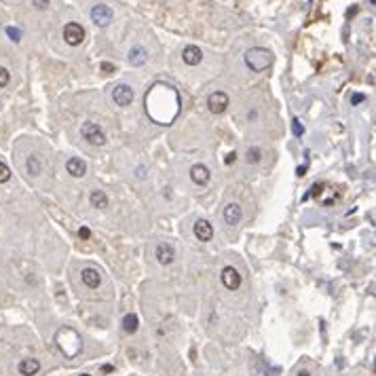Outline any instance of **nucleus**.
Returning <instances> with one entry per match:
<instances>
[{
	"mask_svg": "<svg viewBox=\"0 0 376 376\" xmlns=\"http://www.w3.org/2000/svg\"><path fill=\"white\" fill-rule=\"evenodd\" d=\"M304 171H307V165H302V167H298V176H304Z\"/></svg>",
	"mask_w": 376,
	"mask_h": 376,
	"instance_id": "32",
	"label": "nucleus"
},
{
	"mask_svg": "<svg viewBox=\"0 0 376 376\" xmlns=\"http://www.w3.org/2000/svg\"><path fill=\"white\" fill-rule=\"evenodd\" d=\"M17 370L21 376H34L38 374V370H41V362L34 357H30V359H21L19 366H17Z\"/></svg>",
	"mask_w": 376,
	"mask_h": 376,
	"instance_id": "15",
	"label": "nucleus"
},
{
	"mask_svg": "<svg viewBox=\"0 0 376 376\" xmlns=\"http://www.w3.org/2000/svg\"><path fill=\"white\" fill-rule=\"evenodd\" d=\"M66 171L72 178H83L85 171H87V163L83 159H78V156H72V159H68V163H66Z\"/></svg>",
	"mask_w": 376,
	"mask_h": 376,
	"instance_id": "13",
	"label": "nucleus"
},
{
	"mask_svg": "<svg viewBox=\"0 0 376 376\" xmlns=\"http://www.w3.org/2000/svg\"><path fill=\"white\" fill-rule=\"evenodd\" d=\"M296 376H311L307 370H302V372H298V374H296Z\"/></svg>",
	"mask_w": 376,
	"mask_h": 376,
	"instance_id": "33",
	"label": "nucleus"
},
{
	"mask_svg": "<svg viewBox=\"0 0 376 376\" xmlns=\"http://www.w3.org/2000/svg\"><path fill=\"white\" fill-rule=\"evenodd\" d=\"M241 218H243V211H241V207L237 205V203H229V205L224 207V222L226 224H239Z\"/></svg>",
	"mask_w": 376,
	"mask_h": 376,
	"instance_id": "14",
	"label": "nucleus"
},
{
	"mask_svg": "<svg viewBox=\"0 0 376 376\" xmlns=\"http://www.w3.org/2000/svg\"><path fill=\"white\" fill-rule=\"evenodd\" d=\"M78 237L87 241V239H91V231L87 229V226H81V229H78Z\"/></svg>",
	"mask_w": 376,
	"mask_h": 376,
	"instance_id": "27",
	"label": "nucleus"
},
{
	"mask_svg": "<svg viewBox=\"0 0 376 376\" xmlns=\"http://www.w3.org/2000/svg\"><path fill=\"white\" fill-rule=\"evenodd\" d=\"M64 41L70 47H78L85 41V28L81 26V23H76V21L66 23L64 26Z\"/></svg>",
	"mask_w": 376,
	"mask_h": 376,
	"instance_id": "3",
	"label": "nucleus"
},
{
	"mask_svg": "<svg viewBox=\"0 0 376 376\" xmlns=\"http://www.w3.org/2000/svg\"><path fill=\"white\" fill-rule=\"evenodd\" d=\"M222 283L226 289H239L241 287V275H239V271L237 269H233V266H226V269L222 271Z\"/></svg>",
	"mask_w": 376,
	"mask_h": 376,
	"instance_id": "6",
	"label": "nucleus"
},
{
	"mask_svg": "<svg viewBox=\"0 0 376 376\" xmlns=\"http://www.w3.org/2000/svg\"><path fill=\"white\" fill-rule=\"evenodd\" d=\"M89 201H91V205L95 207V209H106L108 207V203H110V199H108V194L104 190H91L89 194Z\"/></svg>",
	"mask_w": 376,
	"mask_h": 376,
	"instance_id": "17",
	"label": "nucleus"
},
{
	"mask_svg": "<svg viewBox=\"0 0 376 376\" xmlns=\"http://www.w3.org/2000/svg\"><path fill=\"white\" fill-rule=\"evenodd\" d=\"M364 99H366V95H364V93H353V95H351V106H357V104H362Z\"/></svg>",
	"mask_w": 376,
	"mask_h": 376,
	"instance_id": "25",
	"label": "nucleus"
},
{
	"mask_svg": "<svg viewBox=\"0 0 376 376\" xmlns=\"http://www.w3.org/2000/svg\"><path fill=\"white\" fill-rule=\"evenodd\" d=\"M101 72H106V74H110V72H114V66L112 64H108V61H101Z\"/></svg>",
	"mask_w": 376,
	"mask_h": 376,
	"instance_id": "28",
	"label": "nucleus"
},
{
	"mask_svg": "<svg viewBox=\"0 0 376 376\" xmlns=\"http://www.w3.org/2000/svg\"><path fill=\"white\" fill-rule=\"evenodd\" d=\"M32 4H34V9H38V11H47L49 0H32Z\"/></svg>",
	"mask_w": 376,
	"mask_h": 376,
	"instance_id": "24",
	"label": "nucleus"
},
{
	"mask_svg": "<svg viewBox=\"0 0 376 376\" xmlns=\"http://www.w3.org/2000/svg\"><path fill=\"white\" fill-rule=\"evenodd\" d=\"M245 161L249 163V165H258V163L262 161V150H260V148H258V146H254V148H247Z\"/></svg>",
	"mask_w": 376,
	"mask_h": 376,
	"instance_id": "20",
	"label": "nucleus"
},
{
	"mask_svg": "<svg viewBox=\"0 0 376 376\" xmlns=\"http://www.w3.org/2000/svg\"><path fill=\"white\" fill-rule=\"evenodd\" d=\"M273 61V55L269 49H262V47H254V49H249L245 53V64L249 66V70H254V72H262V70H266L271 66Z\"/></svg>",
	"mask_w": 376,
	"mask_h": 376,
	"instance_id": "1",
	"label": "nucleus"
},
{
	"mask_svg": "<svg viewBox=\"0 0 376 376\" xmlns=\"http://www.w3.org/2000/svg\"><path fill=\"white\" fill-rule=\"evenodd\" d=\"M112 17H114V13H112L110 6H106V4H95L91 9V21L95 23V26H99V28L110 26Z\"/></svg>",
	"mask_w": 376,
	"mask_h": 376,
	"instance_id": "5",
	"label": "nucleus"
},
{
	"mask_svg": "<svg viewBox=\"0 0 376 376\" xmlns=\"http://www.w3.org/2000/svg\"><path fill=\"white\" fill-rule=\"evenodd\" d=\"M182 59H184V64H186V66H199V64H201V59H203V53H201L199 47L188 45L186 49L182 51Z\"/></svg>",
	"mask_w": 376,
	"mask_h": 376,
	"instance_id": "12",
	"label": "nucleus"
},
{
	"mask_svg": "<svg viewBox=\"0 0 376 376\" xmlns=\"http://www.w3.org/2000/svg\"><path fill=\"white\" fill-rule=\"evenodd\" d=\"M9 81H11V74H9V70H6L4 66H0V89H2V87H6V85H9Z\"/></svg>",
	"mask_w": 376,
	"mask_h": 376,
	"instance_id": "23",
	"label": "nucleus"
},
{
	"mask_svg": "<svg viewBox=\"0 0 376 376\" xmlns=\"http://www.w3.org/2000/svg\"><path fill=\"white\" fill-rule=\"evenodd\" d=\"M26 169H28V174H30V176H41V174H43V161L38 159L36 154L28 156V161H26Z\"/></svg>",
	"mask_w": 376,
	"mask_h": 376,
	"instance_id": "19",
	"label": "nucleus"
},
{
	"mask_svg": "<svg viewBox=\"0 0 376 376\" xmlns=\"http://www.w3.org/2000/svg\"><path fill=\"white\" fill-rule=\"evenodd\" d=\"M148 61V51L144 47H133L129 51V64L131 66H144Z\"/></svg>",
	"mask_w": 376,
	"mask_h": 376,
	"instance_id": "16",
	"label": "nucleus"
},
{
	"mask_svg": "<svg viewBox=\"0 0 376 376\" xmlns=\"http://www.w3.org/2000/svg\"><path fill=\"white\" fill-rule=\"evenodd\" d=\"M235 161H237V152H229V154H226V159H224V163H226V165H231V163H235Z\"/></svg>",
	"mask_w": 376,
	"mask_h": 376,
	"instance_id": "29",
	"label": "nucleus"
},
{
	"mask_svg": "<svg viewBox=\"0 0 376 376\" xmlns=\"http://www.w3.org/2000/svg\"><path fill=\"white\" fill-rule=\"evenodd\" d=\"M154 256H156V260H159L161 264H171L174 262V258H176V249L171 243H159L154 249Z\"/></svg>",
	"mask_w": 376,
	"mask_h": 376,
	"instance_id": "8",
	"label": "nucleus"
},
{
	"mask_svg": "<svg viewBox=\"0 0 376 376\" xmlns=\"http://www.w3.org/2000/svg\"><path fill=\"white\" fill-rule=\"evenodd\" d=\"M11 180V169L4 165L2 161H0V184H4V182H9Z\"/></svg>",
	"mask_w": 376,
	"mask_h": 376,
	"instance_id": "21",
	"label": "nucleus"
},
{
	"mask_svg": "<svg viewBox=\"0 0 376 376\" xmlns=\"http://www.w3.org/2000/svg\"><path fill=\"white\" fill-rule=\"evenodd\" d=\"M138 176H140V178H146V174H144V167H138Z\"/></svg>",
	"mask_w": 376,
	"mask_h": 376,
	"instance_id": "31",
	"label": "nucleus"
},
{
	"mask_svg": "<svg viewBox=\"0 0 376 376\" xmlns=\"http://www.w3.org/2000/svg\"><path fill=\"white\" fill-rule=\"evenodd\" d=\"M194 237L203 241V243H207V241H211V237H214V226L207 220H197L194 222Z\"/></svg>",
	"mask_w": 376,
	"mask_h": 376,
	"instance_id": "9",
	"label": "nucleus"
},
{
	"mask_svg": "<svg viewBox=\"0 0 376 376\" xmlns=\"http://www.w3.org/2000/svg\"><path fill=\"white\" fill-rule=\"evenodd\" d=\"M81 133H83V138L87 140L89 144H93V146H104L106 144V133H104V129H101L97 123H91V121L83 123Z\"/></svg>",
	"mask_w": 376,
	"mask_h": 376,
	"instance_id": "2",
	"label": "nucleus"
},
{
	"mask_svg": "<svg viewBox=\"0 0 376 376\" xmlns=\"http://www.w3.org/2000/svg\"><path fill=\"white\" fill-rule=\"evenodd\" d=\"M321 190H324V184H315L311 188V194H321Z\"/></svg>",
	"mask_w": 376,
	"mask_h": 376,
	"instance_id": "30",
	"label": "nucleus"
},
{
	"mask_svg": "<svg viewBox=\"0 0 376 376\" xmlns=\"http://www.w3.org/2000/svg\"><path fill=\"white\" fill-rule=\"evenodd\" d=\"M138 326H140V319H138L136 313H127V315L123 317V330L127 334H136Z\"/></svg>",
	"mask_w": 376,
	"mask_h": 376,
	"instance_id": "18",
	"label": "nucleus"
},
{
	"mask_svg": "<svg viewBox=\"0 0 376 376\" xmlns=\"http://www.w3.org/2000/svg\"><path fill=\"white\" fill-rule=\"evenodd\" d=\"M112 99L119 106H129L133 101V89L129 85H116L114 91H112Z\"/></svg>",
	"mask_w": 376,
	"mask_h": 376,
	"instance_id": "7",
	"label": "nucleus"
},
{
	"mask_svg": "<svg viewBox=\"0 0 376 376\" xmlns=\"http://www.w3.org/2000/svg\"><path fill=\"white\" fill-rule=\"evenodd\" d=\"M81 376H91V374H81Z\"/></svg>",
	"mask_w": 376,
	"mask_h": 376,
	"instance_id": "34",
	"label": "nucleus"
},
{
	"mask_svg": "<svg viewBox=\"0 0 376 376\" xmlns=\"http://www.w3.org/2000/svg\"><path fill=\"white\" fill-rule=\"evenodd\" d=\"M6 34H9V36L13 38V41H15V43H17V41H19V38H21V32H19V30H17V28H6Z\"/></svg>",
	"mask_w": 376,
	"mask_h": 376,
	"instance_id": "26",
	"label": "nucleus"
},
{
	"mask_svg": "<svg viewBox=\"0 0 376 376\" xmlns=\"http://www.w3.org/2000/svg\"><path fill=\"white\" fill-rule=\"evenodd\" d=\"M292 133H294L296 138H302V136H304V125H302L298 119L292 121Z\"/></svg>",
	"mask_w": 376,
	"mask_h": 376,
	"instance_id": "22",
	"label": "nucleus"
},
{
	"mask_svg": "<svg viewBox=\"0 0 376 376\" xmlns=\"http://www.w3.org/2000/svg\"><path fill=\"white\" fill-rule=\"evenodd\" d=\"M229 106H231V97L226 95L224 91H214L207 97V108H209L211 114H222Z\"/></svg>",
	"mask_w": 376,
	"mask_h": 376,
	"instance_id": "4",
	"label": "nucleus"
},
{
	"mask_svg": "<svg viewBox=\"0 0 376 376\" xmlns=\"http://www.w3.org/2000/svg\"><path fill=\"white\" fill-rule=\"evenodd\" d=\"M190 178H192V182L194 184H199V186H207L209 184V180H211V174H209V169L205 165H192L190 167Z\"/></svg>",
	"mask_w": 376,
	"mask_h": 376,
	"instance_id": "10",
	"label": "nucleus"
},
{
	"mask_svg": "<svg viewBox=\"0 0 376 376\" xmlns=\"http://www.w3.org/2000/svg\"><path fill=\"white\" fill-rule=\"evenodd\" d=\"M81 279H83V283L87 285L89 289H95V287H99V283H101V275H99V271H97V269H91V266H87V269H83V273H81Z\"/></svg>",
	"mask_w": 376,
	"mask_h": 376,
	"instance_id": "11",
	"label": "nucleus"
}]
</instances>
